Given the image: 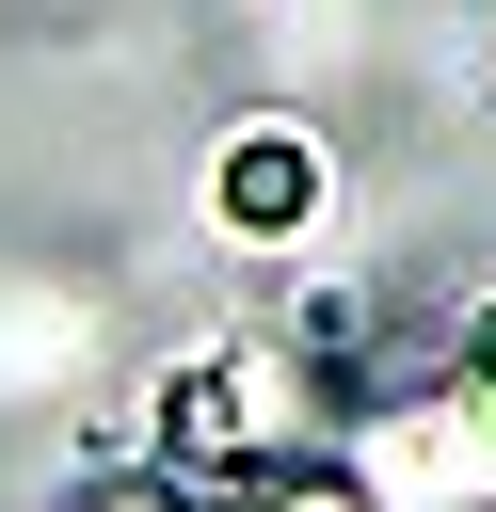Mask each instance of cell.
<instances>
[{
    "label": "cell",
    "mask_w": 496,
    "mask_h": 512,
    "mask_svg": "<svg viewBox=\"0 0 496 512\" xmlns=\"http://www.w3.org/2000/svg\"><path fill=\"white\" fill-rule=\"evenodd\" d=\"M304 432H320V384H304V352H272V336L192 352L176 400H160L176 480H256V496H272V464H304Z\"/></svg>",
    "instance_id": "1"
},
{
    "label": "cell",
    "mask_w": 496,
    "mask_h": 512,
    "mask_svg": "<svg viewBox=\"0 0 496 512\" xmlns=\"http://www.w3.org/2000/svg\"><path fill=\"white\" fill-rule=\"evenodd\" d=\"M208 208H224L240 240H288V224L320 208V144H304V128H240L224 176H208Z\"/></svg>",
    "instance_id": "2"
},
{
    "label": "cell",
    "mask_w": 496,
    "mask_h": 512,
    "mask_svg": "<svg viewBox=\"0 0 496 512\" xmlns=\"http://www.w3.org/2000/svg\"><path fill=\"white\" fill-rule=\"evenodd\" d=\"M448 416H464V432L496 448V304H480V320L448 336Z\"/></svg>",
    "instance_id": "3"
}]
</instances>
